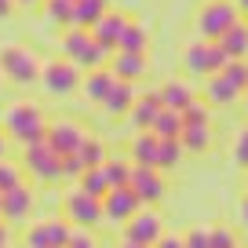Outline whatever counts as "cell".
I'll use <instances>...</instances> for the list:
<instances>
[{"instance_id": "cell-1", "label": "cell", "mask_w": 248, "mask_h": 248, "mask_svg": "<svg viewBox=\"0 0 248 248\" xmlns=\"http://www.w3.org/2000/svg\"><path fill=\"white\" fill-rule=\"evenodd\" d=\"M4 132L15 142H22V150H26V146H33V142L47 139V121L33 102H15V106H8V113H4Z\"/></svg>"}, {"instance_id": "cell-2", "label": "cell", "mask_w": 248, "mask_h": 248, "mask_svg": "<svg viewBox=\"0 0 248 248\" xmlns=\"http://www.w3.org/2000/svg\"><path fill=\"white\" fill-rule=\"evenodd\" d=\"M237 22H241V11L233 0H208L197 11V33H201V40H219Z\"/></svg>"}, {"instance_id": "cell-3", "label": "cell", "mask_w": 248, "mask_h": 248, "mask_svg": "<svg viewBox=\"0 0 248 248\" xmlns=\"http://www.w3.org/2000/svg\"><path fill=\"white\" fill-rule=\"evenodd\" d=\"M0 73L26 88L33 80H40V59L22 44H4L0 47Z\"/></svg>"}, {"instance_id": "cell-4", "label": "cell", "mask_w": 248, "mask_h": 248, "mask_svg": "<svg viewBox=\"0 0 248 248\" xmlns=\"http://www.w3.org/2000/svg\"><path fill=\"white\" fill-rule=\"evenodd\" d=\"M226 62H230V55L223 51L219 40H190V44L183 47V66L190 73H201V77L219 73Z\"/></svg>"}, {"instance_id": "cell-5", "label": "cell", "mask_w": 248, "mask_h": 248, "mask_svg": "<svg viewBox=\"0 0 248 248\" xmlns=\"http://www.w3.org/2000/svg\"><path fill=\"white\" fill-rule=\"evenodd\" d=\"M62 212H66L62 219H70L77 230H92V226H99L102 219H106L102 216V197H92L88 190H80V186L62 197Z\"/></svg>"}, {"instance_id": "cell-6", "label": "cell", "mask_w": 248, "mask_h": 248, "mask_svg": "<svg viewBox=\"0 0 248 248\" xmlns=\"http://www.w3.org/2000/svg\"><path fill=\"white\" fill-rule=\"evenodd\" d=\"M22 168L30 171L37 183H59L62 179V154H55L51 146L44 142H33V146L22 150Z\"/></svg>"}, {"instance_id": "cell-7", "label": "cell", "mask_w": 248, "mask_h": 248, "mask_svg": "<svg viewBox=\"0 0 248 248\" xmlns=\"http://www.w3.org/2000/svg\"><path fill=\"white\" fill-rule=\"evenodd\" d=\"M40 84L51 95H70L84 84V77H80V66H73L70 59H51L40 66Z\"/></svg>"}, {"instance_id": "cell-8", "label": "cell", "mask_w": 248, "mask_h": 248, "mask_svg": "<svg viewBox=\"0 0 248 248\" xmlns=\"http://www.w3.org/2000/svg\"><path fill=\"white\" fill-rule=\"evenodd\" d=\"M77 226L70 219H40L26 233V248H66Z\"/></svg>"}, {"instance_id": "cell-9", "label": "cell", "mask_w": 248, "mask_h": 248, "mask_svg": "<svg viewBox=\"0 0 248 248\" xmlns=\"http://www.w3.org/2000/svg\"><path fill=\"white\" fill-rule=\"evenodd\" d=\"M139 212H142V201H139V194H135L132 186H113V190L102 197V216H106V223L124 226L132 216H139Z\"/></svg>"}, {"instance_id": "cell-10", "label": "cell", "mask_w": 248, "mask_h": 248, "mask_svg": "<svg viewBox=\"0 0 248 248\" xmlns=\"http://www.w3.org/2000/svg\"><path fill=\"white\" fill-rule=\"evenodd\" d=\"M88 132L80 128L77 121H70V117H62V121H47V146L55 150V154H77L80 146H84Z\"/></svg>"}, {"instance_id": "cell-11", "label": "cell", "mask_w": 248, "mask_h": 248, "mask_svg": "<svg viewBox=\"0 0 248 248\" xmlns=\"http://www.w3.org/2000/svg\"><path fill=\"white\" fill-rule=\"evenodd\" d=\"M161 237H164V230H161V216H157L154 208H142L139 216H132L128 223H124V241H132V245H146V248H154Z\"/></svg>"}, {"instance_id": "cell-12", "label": "cell", "mask_w": 248, "mask_h": 248, "mask_svg": "<svg viewBox=\"0 0 248 248\" xmlns=\"http://www.w3.org/2000/svg\"><path fill=\"white\" fill-rule=\"evenodd\" d=\"M132 190L139 194L142 208H150V204L164 201V194H168L164 171H161V168H139V164H135V171H132Z\"/></svg>"}, {"instance_id": "cell-13", "label": "cell", "mask_w": 248, "mask_h": 248, "mask_svg": "<svg viewBox=\"0 0 248 248\" xmlns=\"http://www.w3.org/2000/svg\"><path fill=\"white\" fill-rule=\"evenodd\" d=\"M30 212H33V190L26 183H18L8 194H0V216H4V223H22V219H30Z\"/></svg>"}, {"instance_id": "cell-14", "label": "cell", "mask_w": 248, "mask_h": 248, "mask_svg": "<svg viewBox=\"0 0 248 248\" xmlns=\"http://www.w3.org/2000/svg\"><path fill=\"white\" fill-rule=\"evenodd\" d=\"M128 22H132V18L124 15V11H106V15H102L88 33H92L99 44H106V47H113V51H117V40H121V33L128 30Z\"/></svg>"}, {"instance_id": "cell-15", "label": "cell", "mask_w": 248, "mask_h": 248, "mask_svg": "<svg viewBox=\"0 0 248 248\" xmlns=\"http://www.w3.org/2000/svg\"><path fill=\"white\" fill-rule=\"evenodd\" d=\"M161 109H164V102H161V92H139V99H135V106H132V124L139 128V132H150L154 128V121L161 117Z\"/></svg>"}, {"instance_id": "cell-16", "label": "cell", "mask_w": 248, "mask_h": 248, "mask_svg": "<svg viewBox=\"0 0 248 248\" xmlns=\"http://www.w3.org/2000/svg\"><path fill=\"white\" fill-rule=\"evenodd\" d=\"M117 88V77H113V70H92V73H84V84H80V92L88 95V102H106L109 99V92Z\"/></svg>"}, {"instance_id": "cell-17", "label": "cell", "mask_w": 248, "mask_h": 248, "mask_svg": "<svg viewBox=\"0 0 248 248\" xmlns=\"http://www.w3.org/2000/svg\"><path fill=\"white\" fill-rule=\"evenodd\" d=\"M88 47H92V33L80 30V26H70V30L62 33V40H59L62 59H70L73 66H80V59L88 55Z\"/></svg>"}, {"instance_id": "cell-18", "label": "cell", "mask_w": 248, "mask_h": 248, "mask_svg": "<svg viewBox=\"0 0 248 248\" xmlns=\"http://www.w3.org/2000/svg\"><path fill=\"white\" fill-rule=\"evenodd\" d=\"M109 70H113L117 80H128L135 84L139 77H146V55H128V51H117L109 59Z\"/></svg>"}, {"instance_id": "cell-19", "label": "cell", "mask_w": 248, "mask_h": 248, "mask_svg": "<svg viewBox=\"0 0 248 248\" xmlns=\"http://www.w3.org/2000/svg\"><path fill=\"white\" fill-rule=\"evenodd\" d=\"M157 157H161V139L154 132H139L132 139V164L139 168H157Z\"/></svg>"}, {"instance_id": "cell-20", "label": "cell", "mask_w": 248, "mask_h": 248, "mask_svg": "<svg viewBox=\"0 0 248 248\" xmlns=\"http://www.w3.org/2000/svg\"><path fill=\"white\" fill-rule=\"evenodd\" d=\"M161 102H164V109H171V113H186V109L197 102V95H194V88L183 84V80H168V84L161 88Z\"/></svg>"}, {"instance_id": "cell-21", "label": "cell", "mask_w": 248, "mask_h": 248, "mask_svg": "<svg viewBox=\"0 0 248 248\" xmlns=\"http://www.w3.org/2000/svg\"><path fill=\"white\" fill-rule=\"evenodd\" d=\"M237 99H241V92L223 77V73L204 77V102H216V106H233Z\"/></svg>"}, {"instance_id": "cell-22", "label": "cell", "mask_w": 248, "mask_h": 248, "mask_svg": "<svg viewBox=\"0 0 248 248\" xmlns=\"http://www.w3.org/2000/svg\"><path fill=\"white\" fill-rule=\"evenodd\" d=\"M135 99H139V92H135L128 80H117V88L109 92V99L102 102V109H106L109 117H128L132 106H135Z\"/></svg>"}, {"instance_id": "cell-23", "label": "cell", "mask_w": 248, "mask_h": 248, "mask_svg": "<svg viewBox=\"0 0 248 248\" xmlns=\"http://www.w3.org/2000/svg\"><path fill=\"white\" fill-rule=\"evenodd\" d=\"M106 11H113V8H109V0H73V26L92 30Z\"/></svg>"}, {"instance_id": "cell-24", "label": "cell", "mask_w": 248, "mask_h": 248, "mask_svg": "<svg viewBox=\"0 0 248 248\" xmlns=\"http://www.w3.org/2000/svg\"><path fill=\"white\" fill-rule=\"evenodd\" d=\"M219 44H223V51L230 55V59H248V22L241 18L237 26H230V30L219 37Z\"/></svg>"}, {"instance_id": "cell-25", "label": "cell", "mask_w": 248, "mask_h": 248, "mask_svg": "<svg viewBox=\"0 0 248 248\" xmlns=\"http://www.w3.org/2000/svg\"><path fill=\"white\" fill-rule=\"evenodd\" d=\"M179 142H183V150H190V154H204V150L212 146V128L208 124H183Z\"/></svg>"}, {"instance_id": "cell-26", "label": "cell", "mask_w": 248, "mask_h": 248, "mask_svg": "<svg viewBox=\"0 0 248 248\" xmlns=\"http://www.w3.org/2000/svg\"><path fill=\"white\" fill-rule=\"evenodd\" d=\"M102 168L109 175V186H132V171H135L132 157H106Z\"/></svg>"}, {"instance_id": "cell-27", "label": "cell", "mask_w": 248, "mask_h": 248, "mask_svg": "<svg viewBox=\"0 0 248 248\" xmlns=\"http://www.w3.org/2000/svg\"><path fill=\"white\" fill-rule=\"evenodd\" d=\"M117 51H128V55H146V30L139 22H128V30L121 33L117 40Z\"/></svg>"}, {"instance_id": "cell-28", "label": "cell", "mask_w": 248, "mask_h": 248, "mask_svg": "<svg viewBox=\"0 0 248 248\" xmlns=\"http://www.w3.org/2000/svg\"><path fill=\"white\" fill-rule=\"evenodd\" d=\"M150 132H154L157 139H179V135H183V113L161 109V117L154 121V128H150Z\"/></svg>"}, {"instance_id": "cell-29", "label": "cell", "mask_w": 248, "mask_h": 248, "mask_svg": "<svg viewBox=\"0 0 248 248\" xmlns=\"http://www.w3.org/2000/svg\"><path fill=\"white\" fill-rule=\"evenodd\" d=\"M80 190H88L92 197H106L113 186H109V175H106V168H88L84 175H80Z\"/></svg>"}, {"instance_id": "cell-30", "label": "cell", "mask_w": 248, "mask_h": 248, "mask_svg": "<svg viewBox=\"0 0 248 248\" xmlns=\"http://www.w3.org/2000/svg\"><path fill=\"white\" fill-rule=\"evenodd\" d=\"M219 73H223V77L230 80V84L237 88L241 95L248 92V59H230V62H226V66H223Z\"/></svg>"}, {"instance_id": "cell-31", "label": "cell", "mask_w": 248, "mask_h": 248, "mask_svg": "<svg viewBox=\"0 0 248 248\" xmlns=\"http://www.w3.org/2000/svg\"><path fill=\"white\" fill-rule=\"evenodd\" d=\"M44 15L70 30L73 26V0H44Z\"/></svg>"}, {"instance_id": "cell-32", "label": "cell", "mask_w": 248, "mask_h": 248, "mask_svg": "<svg viewBox=\"0 0 248 248\" xmlns=\"http://www.w3.org/2000/svg\"><path fill=\"white\" fill-rule=\"evenodd\" d=\"M183 142L179 139H161V157H157V168L161 171H168V168H175L179 161H183Z\"/></svg>"}, {"instance_id": "cell-33", "label": "cell", "mask_w": 248, "mask_h": 248, "mask_svg": "<svg viewBox=\"0 0 248 248\" xmlns=\"http://www.w3.org/2000/svg\"><path fill=\"white\" fill-rule=\"evenodd\" d=\"M77 154H80V161H84L88 168H102V164H106V146H102L99 139H92V135L84 139V146H80Z\"/></svg>"}, {"instance_id": "cell-34", "label": "cell", "mask_w": 248, "mask_h": 248, "mask_svg": "<svg viewBox=\"0 0 248 248\" xmlns=\"http://www.w3.org/2000/svg\"><path fill=\"white\" fill-rule=\"evenodd\" d=\"M18 183H22V168H18L15 161H0V194L15 190Z\"/></svg>"}, {"instance_id": "cell-35", "label": "cell", "mask_w": 248, "mask_h": 248, "mask_svg": "<svg viewBox=\"0 0 248 248\" xmlns=\"http://www.w3.org/2000/svg\"><path fill=\"white\" fill-rule=\"evenodd\" d=\"M208 248H237V233L230 226H212L208 230Z\"/></svg>"}, {"instance_id": "cell-36", "label": "cell", "mask_w": 248, "mask_h": 248, "mask_svg": "<svg viewBox=\"0 0 248 248\" xmlns=\"http://www.w3.org/2000/svg\"><path fill=\"white\" fill-rule=\"evenodd\" d=\"M84 171H88V164L80 161V154H66V157H62V179H77V183H80Z\"/></svg>"}, {"instance_id": "cell-37", "label": "cell", "mask_w": 248, "mask_h": 248, "mask_svg": "<svg viewBox=\"0 0 248 248\" xmlns=\"http://www.w3.org/2000/svg\"><path fill=\"white\" fill-rule=\"evenodd\" d=\"M208 121H212V109H208V102H201V99L183 113V124H208Z\"/></svg>"}, {"instance_id": "cell-38", "label": "cell", "mask_w": 248, "mask_h": 248, "mask_svg": "<svg viewBox=\"0 0 248 248\" xmlns=\"http://www.w3.org/2000/svg\"><path fill=\"white\" fill-rule=\"evenodd\" d=\"M233 161H237L241 168H248V124L237 132V139H233Z\"/></svg>"}, {"instance_id": "cell-39", "label": "cell", "mask_w": 248, "mask_h": 248, "mask_svg": "<svg viewBox=\"0 0 248 248\" xmlns=\"http://www.w3.org/2000/svg\"><path fill=\"white\" fill-rule=\"evenodd\" d=\"M66 248H99V245H95L92 230H73V237H70V245H66Z\"/></svg>"}, {"instance_id": "cell-40", "label": "cell", "mask_w": 248, "mask_h": 248, "mask_svg": "<svg viewBox=\"0 0 248 248\" xmlns=\"http://www.w3.org/2000/svg\"><path fill=\"white\" fill-rule=\"evenodd\" d=\"M183 241H186V248H208V230H204V226L201 230H190Z\"/></svg>"}, {"instance_id": "cell-41", "label": "cell", "mask_w": 248, "mask_h": 248, "mask_svg": "<svg viewBox=\"0 0 248 248\" xmlns=\"http://www.w3.org/2000/svg\"><path fill=\"white\" fill-rule=\"evenodd\" d=\"M154 248H186V241H183V237H175V233H164V237L157 241Z\"/></svg>"}, {"instance_id": "cell-42", "label": "cell", "mask_w": 248, "mask_h": 248, "mask_svg": "<svg viewBox=\"0 0 248 248\" xmlns=\"http://www.w3.org/2000/svg\"><path fill=\"white\" fill-rule=\"evenodd\" d=\"M237 216H241V223H245V226H248V194H245V197H241V204H237Z\"/></svg>"}, {"instance_id": "cell-43", "label": "cell", "mask_w": 248, "mask_h": 248, "mask_svg": "<svg viewBox=\"0 0 248 248\" xmlns=\"http://www.w3.org/2000/svg\"><path fill=\"white\" fill-rule=\"evenodd\" d=\"M15 11V0H0V18H8Z\"/></svg>"}, {"instance_id": "cell-44", "label": "cell", "mask_w": 248, "mask_h": 248, "mask_svg": "<svg viewBox=\"0 0 248 248\" xmlns=\"http://www.w3.org/2000/svg\"><path fill=\"white\" fill-rule=\"evenodd\" d=\"M0 248H8V223L0 219Z\"/></svg>"}, {"instance_id": "cell-45", "label": "cell", "mask_w": 248, "mask_h": 248, "mask_svg": "<svg viewBox=\"0 0 248 248\" xmlns=\"http://www.w3.org/2000/svg\"><path fill=\"white\" fill-rule=\"evenodd\" d=\"M4 154H8V135H4V128H0V161H4Z\"/></svg>"}, {"instance_id": "cell-46", "label": "cell", "mask_w": 248, "mask_h": 248, "mask_svg": "<svg viewBox=\"0 0 248 248\" xmlns=\"http://www.w3.org/2000/svg\"><path fill=\"white\" fill-rule=\"evenodd\" d=\"M117 248H146V245H132V241H121Z\"/></svg>"}, {"instance_id": "cell-47", "label": "cell", "mask_w": 248, "mask_h": 248, "mask_svg": "<svg viewBox=\"0 0 248 248\" xmlns=\"http://www.w3.org/2000/svg\"><path fill=\"white\" fill-rule=\"evenodd\" d=\"M15 4H37V0H15Z\"/></svg>"}, {"instance_id": "cell-48", "label": "cell", "mask_w": 248, "mask_h": 248, "mask_svg": "<svg viewBox=\"0 0 248 248\" xmlns=\"http://www.w3.org/2000/svg\"><path fill=\"white\" fill-rule=\"evenodd\" d=\"M245 109H248V92H245Z\"/></svg>"}, {"instance_id": "cell-49", "label": "cell", "mask_w": 248, "mask_h": 248, "mask_svg": "<svg viewBox=\"0 0 248 248\" xmlns=\"http://www.w3.org/2000/svg\"><path fill=\"white\" fill-rule=\"evenodd\" d=\"M0 77H4V73H0Z\"/></svg>"}, {"instance_id": "cell-50", "label": "cell", "mask_w": 248, "mask_h": 248, "mask_svg": "<svg viewBox=\"0 0 248 248\" xmlns=\"http://www.w3.org/2000/svg\"><path fill=\"white\" fill-rule=\"evenodd\" d=\"M0 219H4V216H0Z\"/></svg>"}]
</instances>
